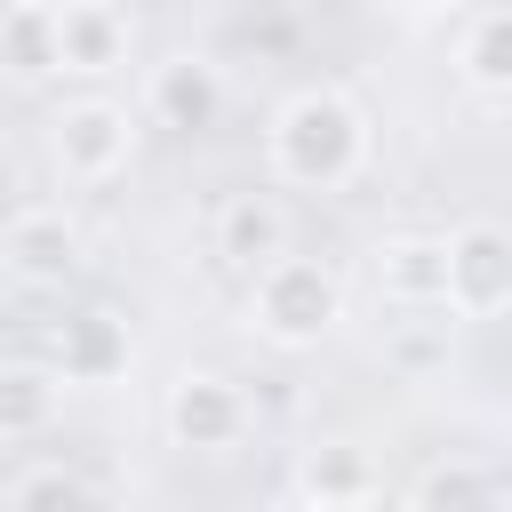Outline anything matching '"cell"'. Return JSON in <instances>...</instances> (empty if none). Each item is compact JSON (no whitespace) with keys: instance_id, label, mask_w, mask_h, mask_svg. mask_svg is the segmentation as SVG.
I'll use <instances>...</instances> for the list:
<instances>
[{"instance_id":"6da1fadb","label":"cell","mask_w":512,"mask_h":512,"mask_svg":"<svg viewBox=\"0 0 512 512\" xmlns=\"http://www.w3.org/2000/svg\"><path fill=\"white\" fill-rule=\"evenodd\" d=\"M264 160L296 192H336L368 160V112L344 88H296L264 128Z\"/></svg>"},{"instance_id":"5bb4252c","label":"cell","mask_w":512,"mask_h":512,"mask_svg":"<svg viewBox=\"0 0 512 512\" xmlns=\"http://www.w3.org/2000/svg\"><path fill=\"white\" fill-rule=\"evenodd\" d=\"M8 72H16V80H48V72H64V24H56V8L8 0Z\"/></svg>"},{"instance_id":"7c38bea8","label":"cell","mask_w":512,"mask_h":512,"mask_svg":"<svg viewBox=\"0 0 512 512\" xmlns=\"http://www.w3.org/2000/svg\"><path fill=\"white\" fill-rule=\"evenodd\" d=\"M296 496L304 504H376L384 496V472L360 448H312L304 472H296Z\"/></svg>"},{"instance_id":"8992f818","label":"cell","mask_w":512,"mask_h":512,"mask_svg":"<svg viewBox=\"0 0 512 512\" xmlns=\"http://www.w3.org/2000/svg\"><path fill=\"white\" fill-rule=\"evenodd\" d=\"M0 256L24 288H56L72 264H80V224L64 208H16L8 232H0Z\"/></svg>"},{"instance_id":"ba28073f","label":"cell","mask_w":512,"mask_h":512,"mask_svg":"<svg viewBox=\"0 0 512 512\" xmlns=\"http://www.w3.org/2000/svg\"><path fill=\"white\" fill-rule=\"evenodd\" d=\"M56 376L64 384H120L128 376V320H112V312H72L64 328H56Z\"/></svg>"},{"instance_id":"277c9868","label":"cell","mask_w":512,"mask_h":512,"mask_svg":"<svg viewBox=\"0 0 512 512\" xmlns=\"http://www.w3.org/2000/svg\"><path fill=\"white\" fill-rule=\"evenodd\" d=\"M512 304V232L504 224H464L448 232V312L488 320Z\"/></svg>"},{"instance_id":"e0dca14e","label":"cell","mask_w":512,"mask_h":512,"mask_svg":"<svg viewBox=\"0 0 512 512\" xmlns=\"http://www.w3.org/2000/svg\"><path fill=\"white\" fill-rule=\"evenodd\" d=\"M384 8H400V16H448L456 0H384Z\"/></svg>"},{"instance_id":"ac0fdd59","label":"cell","mask_w":512,"mask_h":512,"mask_svg":"<svg viewBox=\"0 0 512 512\" xmlns=\"http://www.w3.org/2000/svg\"><path fill=\"white\" fill-rule=\"evenodd\" d=\"M32 8H72V0H32Z\"/></svg>"},{"instance_id":"8fae6325","label":"cell","mask_w":512,"mask_h":512,"mask_svg":"<svg viewBox=\"0 0 512 512\" xmlns=\"http://www.w3.org/2000/svg\"><path fill=\"white\" fill-rule=\"evenodd\" d=\"M216 256H232V264H272V256H288V216L264 200V192H240V200H224V216H216Z\"/></svg>"},{"instance_id":"2e32d148","label":"cell","mask_w":512,"mask_h":512,"mask_svg":"<svg viewBox=\"0 0 512 512\" xmlns=\"http://www.w3.org/2000/svg\"><path fill=\"white\" fill-rule=\"evenodd\" d=\"M96 488L72 472V464H32V472H16L8 488H0V504L8 512H32V504H88Z\"/></svg>"},{"instance_id":"5b68a950","label":"cell","mask_w":512,"mask_h":512,"mask_svg":"<svg viewBox=\"0 0 512 512\" xmlns=\"http://www.w3.org/2000/svg\"><path fill=\"white\" fill-rule=\"evenodd\" d=\"M168 432H176V448L216 456V448H232V440L248 432V392H240L232 376H216V368H192V376H176V392H168Z\"/></svg>"},{"instance_id":"3957f363","label":"cell","mask_w":512,"mask_h":512,"mask_svg":"<svg viewBox=\"0 0 512 512\" xmlns=\"http://www.w3.org/2000/svg\"><path fill=\"white\" fill-rule=\"evenodd\" d=\"M128 152H136V120L112 96H80L48 120V160H56L64 184H104V176L128 168Z\"/></svg>"},{"instance_id":"d6986e66","label":"cell","mask_w":512,"mask_h":512,"mask_svg":"<svg viewBox=\"0 0 512 512\" xmlns=\"http://www.w3.org/2000/svg\"><path fill=\"white\" fill-rule=\"evenodd\" d=\"M504 8H512V0H504Z\"/></svg>"},{"instance_id":"7a4b0ae2","label":"cell","mask_w":512,"mask_h":512,"mask_svg":"<svg viewBox=\"0 0 512 512\" xmlns=\"http://www.w3.org/2000/svg\"><path fill=\"white\" fill-rule=\"evenodd\" d=\"M336 320H344V288H336L328 264H312V256H272V264H256L248 328H256L264 344L304 352V344H320Z\"/></svg>"},{"instance_id":"30bf717a","label":"cell","mask_w":512,"mask_h":512,"mask_svg":"<svg viewBox=\"0 0 512 512\" xmlns=\"http://www.w3.org/2000/svg\"><path fill=\"white\" fill-rule=\"evenodd\" d=\"M56 24H64V72L104 80L128 64V16L112 0H72V8H56Z\"/></svg>"},{"instance_id":"4fadbf2b","label":"cell","mask_w":512,"mask_h":512,"mask_svg":"<svg viewBox=\"0 0 512 512\" xmlns=\"http://www.w3.org/2000/svg\"><path fill=\"white\" fill-rule=\"evenodd\" d=\"M456 64H464V80H472L480 96H512V8H504V0L464 24Z\"/></svg>"},{"instance_id":"9c48e42d","label":"cell","mask_w":512,"mask_h":512,"mask_svg":"<svg viewBox=\"0 0 512 512\" xmlns=\"http://www.w3.org/2000/svg\"><path fill=\"white\" fill-rule=\"evenodd\" d=\"M144 112L160 120V128H208L216 112H224V80H216V64L208 56H168L160 72H152V88H144Z\"/></svg>"},{"instance_id":"9a60e30c","label":"cell","mask_w":512,"mask_h":512,"mask_svg":"<svg viewBox=\"0 0 512 512\" xmlns=\"http://www.w3.org/2000/svg\"><path fill=\"white\" fill-rule=\"evenodd\" d=\"M56 384H64V376H48V368H32V360H16V368L0 376V440H8V448H16V440H32V432L48 424Z\"/></svg>"},{"instance_id":"52a82bcc","label":"cell","mask_w":512,"mask_h":512,"mask_svg":"<svg viewBox=\"0 0 512 512\" xmlns=\"http://www.w3.org/2000/svg\"><path fill=\"white\" fill-rule=\"evenodd\" d=\"M376 288L408 312H448V232H400L376 248Z\"/></svg>"}]
</instances>
